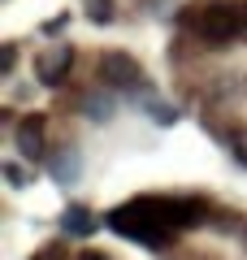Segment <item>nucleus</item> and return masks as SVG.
<instances>
[{
  "instance_id": "4",
  "label": "nucleus",
  "mask_w": 247,
  "mask_h": 260,
  "mask_svg": "<svg viewBox=\"0 0 247 260\" xmlns=\"http://www.w3.org/2000/svg\"><path fill=\"white\" fill-rule=\"evenodd\" d=\"M13 139H18V152L26 160H39L44 156V117H22L18 121V130H13Z\"/></svg>"
},
{
  "instance_id": "5",
  "label": "nucleus",
  "mask_w": 247,
  "mask_h": 260,
  "mask_svg": "<svg viewBox=\"0 0 247 260\" xmlns=\"http://www.w3.org/2000/svg\"><path fill=\"white\" fill-rule=\"evenodd\" d=\"M65 230H70V234H91L96 221H91L87 208H70V213H65Z\"/></svg>"
},
{
  "instance_id": "1",
  "label": "nucleus",
  "mask_w": 247,
  "mask_h": 260,
  "mask_svg": "<svg viewBox=\"0 0 247 260\" xmlns=\"http://www.w3.org/2000/svg\"><path fill=\"white\" fill-rule=\"evenodd\" d=\"M182 26L204 44L221 48L247 30V0H195L182 9Z\"/></svg>"
},
{
  "instance_id": "8",
  "label": "nucleus",
  "mask_w": 247,
  "mask_h": 260,
  "mask_svg": "<svg viewBox=\"0 0 247 260\" xmlns=\"http://www.w3.org/2000/svg\"><path fill=\"white\" fill-rule=\"evenodd\" d=\"M5 178H9V186H26V174H22V169L13 165V160L5 165Z\"/></svg>"
},
{
  "instance_id": "7",
  "label": "nucleus",
  "mask_w": 247,
  "mask_h": 260,
  "mask_svg": "<svg viewBox=\"0 0 247 260\" xmlns=\"http://www.w3.org/2000/svg\"><path fill=\"white\" fill-rule=\"evenodd\" d=\"M87 5H91V18H96V22H109V18H113L109 0H87Z\"/></svg>"
},
{
  "instance_id": "3",
  "label": "nucleus",
  "mask_w": 247,
  "mask_h": 260,
  "mask_svg": "<svg viewBox=\"0 0 247 260\" xmlns=\"http://www.w3.org/2000/svg\"><path fill=\"white\" fill-rule=\"evenodd\" d=\"M70 65H74V48L70 44H56V48H48V52L35 61V74H39V83L56 87V83H65Z\"/></svg>"
},
{
  "instance_id": "2",
  "label": "nucleus",
  "mask_w": 247,
  "mask_h": 260,
  "mask_svg": "<svg viewBox=\"0 0 247 260\" xmlns=\"http://www.w3.org/2000/svg\"><path fill=\"white\" fill-rule=\"evenodd\" d=\"M100 83L117 87V91H130V87L143 83V65H139L130 52H104L100 56Z\"/></svg>"
},
{
  "instance_id": "10",
  "label": "nucleus",
  "mask_w": 247,
  "mask_h": 260,
  "mask_svg": "<svg viewBox=\"0 0 247 260\" xmlns=\"http://www.w3.org/2000/svg\"><path fill=\"white\" fill-rule=\"evenodd\" d=\"M78 260H109V256H104V251H82Z\"/></svg>"
},
{
  "instance_id": "9",
  "label": "nucleus",
  "mask_w": 247,
  "mask_h": 260,
  "mask_svg": "<svg viewBox=\"0 0 247 260\" xmlns=\"http://www.w3.org/2000/svg\"><path fill=\"white\" fill-rule=\"evenodd\" d=\"M230 143H234V156H238V160L247 165V130H238V135H234Z\"/></svg>"
},
{
  "instance_id": "6",
  "label": "nucleus",
  "mask_w": 247,
  "mask_h": 260,
  "mask_svg": "<svg viewBox=\"0 0 247 260\" xmlns=\"http://www.w3.org/2000/svg\"><path fill=\"white\" fill-rule=\"evenodd\" d=\"M13 61H18V48L5 44V52H0V74H13Z\"/></svg>"
}]
</instances>
